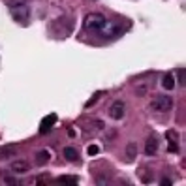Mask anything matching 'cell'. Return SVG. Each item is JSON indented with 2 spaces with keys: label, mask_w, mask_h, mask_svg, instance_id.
I'll list each match as a JSON object with an SVG mask.
<instances>
[{
  "label": "cell",
  "mask_w": 186,
  "mask_h": 186,
  "mask_svg": "<svg viewBox=\"0 0 186 186\" xmlns=\"http://www.w3.org/2000/svg\"><path fill=\"white\" fill-rule=\"evenodd\" d=\"M150 107L154 109V111L158 113H167L169 109L173 107V100L169 96H163V94H158L152 98V102H150Z\"/></svg>",
  "instance_id": "1"
},
{
  "label": "cell",
  "mask_w": 186,
  "mask_h": 186,
  "mask_svg": "<svg viewBox=\"0 0 186 186\" xmlns=\"http://www.w3.org/2000/svg\"><path fill=\"white\" fill-rule=\"evenodd\" d=\"M104 23H105V17L102 13H89L85 19V28L89 32H98Z\"/></svg>",
  "instance_id": "2"
},
{
  "label": "cell",
  "mask_w": 186,
  "mask_h": 186,
  "mask_svg": "<svg viewBox=\"0 0 186 186\" xmlns=\"http://www.w3.org/2000/svg\"><path fill=\"white\" fill-rule=\"evenodd\" d=\"M28 17H30V9H28L26 4H15V6H12V19L13 21L25 25L28 21Z\"/></svg>",
  "instance_id": "3"
},
{
  "label": "cell",
  "mask_w": 186,
  "mask_h": 186,
  "mask_svg": "<svg viewBox=\"0 0 186 186\" xmlns=\"http://www.w3.org/2000/svg\"><path fill=\"white\" fill-rule=\"evenodd\" d=\"M98 32H100L102 38H107V40H109V38H117L122 30H120V26H118L117 23H107V21H105V23L102 25V28L98 30Z\"/></svg>",
  "instance_id": "4"
},
{
  "label": "cell",
  "mask_w": 186,
  "mask_h": 186,
  "mask_svg": "<svg viewBox=\"0 0 186 186\" xmlns=\"http://www.w3.org/2000/svg\"><path fill=\"white\" fill-rule=\"evenodd\" d=\"M124 113H126V105H124V102H113L111 104V107H109V117L111 118H115V120H120L124 117Z\"/></svg>",
  "instance_id": "5"
},
{
  "label": "cell",
  "mask_w": 186,
  "mask_h": 186,
  "mask_svg": "<svg viewBox=\"0 0 186 186\" xmlns=\"http://www.w3.org/2000/svg\"><path fill=\"white\" fill-rule=\"evenodd\" d=\"M54 122H57V115H54V113L47 115L45 118H43V122L40 124V134H41V135L49 134V130H51V128L54 126Z\"/></svg>",
  "instance_id": "6"
},
{
  "label": "cell",
  "mask_w": 186,
  "mask_h": 186,
  "mask_svg": "<svg viewBox=\"0 0 186 186\" xmlns=\"http://www.w3.org/2000/svg\"><path fill=\"white\" fill-rule=\"evenodd\" d=\"M145 152L149 156H154L156 152H158V137L156 135H150L147 139V143H145Z\"/></svg>",
  "instance_id": "7"
},
{
  "label": "cell",
  "mask_w": 186,
  "mask_h": 186,
  "mask_svg": "<svg viewBox=\"0 0 186 186\" xmlns=\"http://www.w3.org/2000/svg\"><path fill=\"white\" fill-rule=\"evenodd\" d=\"M12 171L13 173H28L30 171V163L25 160H15L12 163Z\"/></svg>",
  "instance_id": "8"
},
{
  "label": "cell",
  "mask_w": 186,
  "mask_h": 186,
  "mask_svg": "<svg viewBox=\"0 0 186 186\" xmlns=\"http://www.w3.org/2000/svg\"><path fill=\"white\" fill-rule=\"evenodd\" d=\"M17 154V147H2L0 149V160H8V158H13Z\"/></svg>",
  "instance_id": "9"
},
{
  "label": "cell",
  "mask_w": 186,
  "mask_h": 186,
  "mask_svg": "<svg viewBox=\"0 0 186 186\" xmlns=\"http://www.w3.org/2000/svg\"><path fill=\"white\" fill-rule=\"evenodd\" d=\"M162 86H163L166 90H173V89H175V79H173L171 73H166V75L162 77Z\"/></svg>",
  "instance_id": "10"
},
{
  "label": "cell",
  "mask_w": 186,
  "mask_h": 186,
  "mask_svg": "<svg viewBox=\"0 0 186 186\" xmlns=\"http://www.w3.org/2000/svg\"><path fill=\"white\" fill-rule=\"evenodd\" d=\"M64 158H66L68 162H77L79 154H77V150H75L73 147H66L64 149Z\"/></svg>",
  "instance_id": "11"
},
{
  "label": "cell",
  "mask_w": 186,
  "mask_h": 186,
  "mask_svg": "<svg viewBox=\"0 0 186 186\" xmlns=\"http://www.w3.org/2000/svg\"><path fill=\"white\" fill-rule=\"evenodd\" d=\"M49 158H51L49 150H40V152H36V163H40V166L47 163V162H49Z\"/></svg>",
  "instance_id": "12"
},
{
  "label": "cell",
  "mask_w": 186,
  "mask_h": 186,
  "mask_svg": "<svg viewBox=\"0 0 186 186\" xmlns=\"http://www.w3.org/2000/svg\"><path fill=\"white\" fill-rule=\"evenodd\" d=\"M137 156V147H135V143H128V147H126V158L128 160H134Z\"/></svg>",
  "instance_id": "13"
},
{
  "label": "cell",
  "mask_w": 186,
  "mask_h": 186,
  "mask_svg": "<svg viewBox=\"0 0 186 186\" xmlns=\"http://www.w3.org/2000/svg\"><path fill=\"white\" fill-rule=\"evenodd\" d=\"M104 94H105V92H102V90H98V92H94V94H92V98H90V100H89V102L85 104V107H86V109H89V107H92V105H94V104H96L98 100H100V98H102Z\"/></svg>",
  "instance_id": "14"
},
{
  "label": "cell",
  "mask_w": 186,
  "mask_h": 186,
  "mask_svg": "<svg viewBox=\"0 0 186 186\" xmlns=\"http://www.w3.org/2000/svg\"><path fill=\"white\" fill-rule=\"evenodd\" d=\"M58 184H77V177H72V175H64L58 179Z\"/></svg>",
  "instance_id": "15"
},
{
  "label": "cell",
  "mask_w": 186,
  "mask_h": 186,
  "mask_svg": "<svg viewBox=\"0 0 186 186\" xmlns=\"http://www.w3.org/2000/svg\"><path fill=\"white\" fill-rule=\"evenodd\" d=\"M167 139H169V150H171V152H177V150H179V147H177V143L173 141V132H169V134H167Z\"/></svg>",
  "instance_id": "16"
},
{
  "label": "cell",
  "mask_w": 186,
  "mask_h": 186,
  "mask_svg": "<svg viewBox=\"0 0 186 186\" xmlns=\"http://www.w3.org/2000/svg\"><path fill=\"white\" fill-rule=\"evenodd\" d=\"M86 150H89V154H90V156H94V154H98V152H100V149H98V145H90V147L86 149Z\"/></svg>",
  "instance_id": "17"
},
{
  "label": "cell",
  "mask_w": 186,
  "mask_h": 186,
  "mask_svg": "<svg viewBox=\"0 0 186 186\" xmlns=\"http://www.w3.org/2000/svg\"><path fill=\"white\" fill-rule=\"evenodd\" d=\"M179 83L184 86V70H181V72H179Z\"/></svg>",
  "instance_id": "18"
},
{
  "label": "cell",
  "mask_w": 186,
  "mask_h": 186,
  "mask_svg": "<svg viewBox=\"0 0 186 186\" xmlns=\"http://www.w3.org/2000/svg\"><path fill=\"white\" fill-rule=\"evenodd\" d=\"M4 182H6V184H19V181H17V179H6Z\"/></svg>",
  "instance_id": "19"
}]
</instances>
